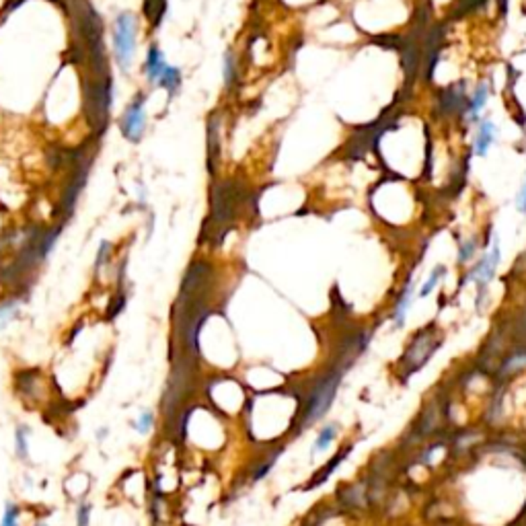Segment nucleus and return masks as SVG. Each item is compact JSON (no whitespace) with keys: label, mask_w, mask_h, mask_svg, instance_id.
<instances>
[{"label":"nucleus","mask_w":526,"mask_h":526,"mask_svg":"<svg viewBox=\"0 0 526 526\" xmlns=\"http://www.w3.org/2000/svg\"><path fill=\"white\" fill-rule=\"evenodd\" d=\"M35 526H45V525H35Z\"/></svg>","instance_id":"nucleus-23"},{"label":"nucleus","mask_w":526,"mask_h":526,"mask_svg":"<svg viewBox=\"0 0 526 526\" xmlns=\"http://www.w3.org/2000/svg\"><path fill=\"white\" fill-rule=\"evenodd\" d=\"M167 10V0H144V15L150 19L152 27H159Z\"/></svg>","instance_id":"nucleus-9"},{"label":"nucleus","mask_w":526,"mask_h":526,"mask_svg":"<svg viewBox=\"0 0 526 526\" xmlns=\"http://www.w3.org/2000/svg\"><path fill=\"white\" fill-rule=\"evenodd\" d=\"M19 516H21V508L17 504H6L2 518H0V526H19Z\"/></svg>","instance_id":"nucleus-15"},{"label":"nucleus","mask_w":526,"mask_h":526,"mask_svg":"<svg viewBox=\"0 0 526 526\" xmlns=\"http://www.w3.org/2000/svg\"><path fill=\"white\" fill-rule=\"evenodd\" d=\"M493 138H495V126H493L491 120H485V122H481L479 132L475 136V152H477V157H485L487 154L489 146L493 144Z\"/></svg>","instance_id":"nucleus-7"},{"label":"nucleus","mask_w":526,"mask_h":526,"mask_svg":"<svg viewBox=\"0 0 526 526\" xmlns=\"http://www.w3.org/2000/svg\"><path fill=\"white\" fill-rule=\"evenodd\" d=\"M516 204H518V210H520V212H525V214H526V185H525V189L520 191V196H518Z\"/></svg>","instance_id":"nucleus-22"},{"label":"nucleus","mask_w":526,"mask_h":526,"mask_svg":"<svg viewBox=\"0 0 526 526\" xmlns=\"http://www.w3.org/2000/svg\"><path fill=\"white\" fill-rule=\"evenodd\" d=\"M483 0H459V8L463 10H473L475 6H479Z\"/></svg>","instance_id":"nucleus-21"},{"label":"nucleus","mask_w":526,"mask_h":526,"mask_svg":"<svg viewBox=\"0 0 526 526\" xmlns=\"http://www.w3.org/2000/svg\"><path fill=\"white\" fill-rule=\"evenodd\" d=\"M487 97H489V90H487V85L481 83L477 90L473 93V97H471V101L467 103V115H469V120H477V115H479V111H481L483 107H485V103H487Z\"/></svg>","instance_id":"nucleus-8"},{"label":"nucleus","mask_w":526,"mask_h":526,"mask_svg":"<svg viewBox=\"0 0 526 526\" xmlns=\"http://www.w3.org/2000/svg\"><path fill=\"white\" fill-rule=\"evenodd\" d=\"M167 62H165V56L163 51L159 49V45H150L148 49V56H146V64H144V72H146V79L150 83H159V79L163 77V72L167 70Z\"/></svg>","instance_id":"nucleus-6"},{"label":"nucleus","mask_w":526,"mask_h":526,"mask_svg":"<svg viewBox=\"0 0 526 526\" xmlns=\"http://www.w3.org/2000/svg\"><path fill=\"white\" fill-rule=\"evenodd\" d=\"M475 249H477V241H475V239H469L467 243H463V247H461V251H459V262H469V260L475 255Z\"/></svg>","instance_id":"nucleus-17"},{"label":"nucleus","mask_w":526,"mask_h":526,"mask_svg":"<svg viewBox=\"0 0 526 526\" xmlns=\"http://www.w3.org/2000/svg\"><path fill=\"white\" fill-rule=\"evenodd\" d=\"M438 344L440 340H436V333L432 329H426V331L417 333L415 340L411 342L407 353H405V358H403V364L411 366V372L417 370L420 366L426 364V360H430V356L434 351L438 350Z\"/></svg>","instance_id":"nucleus-2"},{"label":"nucleus","mask_w":526,"mask_h":526,"mask_svg":"<svg viewBox=\"0 0 526 526\" xmlns=\"http://www.w3.org/2000/svg\"><path fill=\"white\" fill-rule=\"evenodd\" d=\"M337 424H329V426H325V428H321V432H319V436L314 440V446H312V454H317L319 450H325L333 438L337 436Z\"/></svg>","instance_id":"nucleus-12"},{"label":"nucleus","mask_w":526,"mask_h":526,"mask_svg":"<svg viewBox=\"0 0 526 526\" xmlns=\"http://www.w3.org/2000/svg\"><path fill=\"white\" fill-rule=\"evenodd\" d=\"M163 88H167L171 95H175L179 87H181V70L175 66H167V70L163 72V77L159 79V83Z\"/></svg>","instance_id":"nucleus-11"},{"label":"nucleus","mask_w":526,"mask_h":526,"mask_svg":"<svg viewBox=\"0 0 526 526\" xmlns=\"http://www.w3.org/2000/svg\"><path fill=\"white\" fill-rule=\"evenodd\" d=\"M17 310H19V303H4V305H0V327L6 325L15 317Z\"/></svg>","instance_id":"nucleus-18"},{"label":"nucleus","mask_w":526,"mask_h":526,"mask_svg":"<svg viewBox=\"0 0 526 526\" xmlns=\"http://www.w3.org/2000/svg\"><path fill=\"white\" fill-rule=\"evenodd\" d=\"M409 303H411V286H407L397 303V308H394V327H403L405 325V317H407V308H409Z\"/></svg>","instance_id":"nucleus-13"},{"label":"nucleus","mask_w":526,"mask_h":526,"mask_svg":"<svg viewBox=\"0 0 526 526\" xmlns=\"http://www.w3.org/2000/svg\"><path fill=\"white\" fill-rule=\"evenodd\" d=\"M497 263H500V247H497V243H493L491 251L485 253L481 257V262L477 263V265L471 269V273L467 276V280L477 282V286H479V301H481L485 286H487V284L491 282V278L495 276Z\"/></svg>","instance_id":"nucleus-5"},{"label":"nucleus","mask_w":526,"mask_h":526,"mask_svg":"<svg viewBox=\"0 0 526 526\" xmlns=\"http://www.w3.org/2000/svg\"><path fill=\"white\" fill-rule=\"evenodd\" d=\"M136 38H138V25L136 17L132 13H120L113 23V49H115V62L122 70H128L136 56Z\"/></svg>","instance_id":"nucleus-1"},{"label":"nucleus","mask_w":526,"mask_h":526,"mask_svg":"<svg viewBox=\"0 0 526 526\" xmlns=\"http://www.w3.org/2000/svg\"><path fill=\"white\" fill-rule=\"evenodd\" d=\"M152 426H154V413H152V411H148V409H144V411L138 415L136 424H134L136 432H138V434H142V436L150 434Z\"/></svg>","instance_id":"nucleus-14"},{"label":"nucleus","mask_w":526,"mask_h":526,"mask_svg":"<svg viewBox=\"0 0 526 526\" xmlns=\"http://www.w3.org/2000/svg\"><path fill=\"white\" fill-rule=\"evenodd\" d=\"M88 525H90V506H88V504H79V510H77V526Z\"/></svg>","instance_id":"nucleus-20"},{"label":"nucleus","mask_w":526,"mask_h":526,"mask_svg":"<svg viewBox=\"0 0 526 526\" xmlns=\"http://www.w3.org/2000/svg\"><path fill=\"white\" fill-rule=\"evenodd\" d=\"M222 72H224V83L230 85L232 79H234V58H232V54L224 56V68H222Z\"/></svg>","instance_id":"nucleus-19"},{"label":"nucleus","mask_w":526,"mask_h":526,"mask_svg":"<svg viewBox=\"0 0 526 526\" xmlns=\"http://www.w3.org/2000/svg\"><path fill=\"white\" fill-rule=\"evenodd\" d=\"M122 134L130 142H140L142 134L146 130V115H144V97H136L128 105V109L122 115Z\"/></svg>","instance_id":"nucleus-3"},{"label":"nucleus","mask_w":526,"mask_h":526,"mask_svg":"<svg viewBox=\"0 0 526 526\" xmlns=\"http://www.w3.org/2000/svg\"><path fill=\"white\" fill-rule=\"evenodd\" d=\"M444 273H446V267H444V265H438V267H436V269L432 271V276L428 278V282L424 284V288H422L420 296H428V294H430V292H432V290H434V288L438 286L440 280L444 278Z\"/></svg>","instance_id":"nucleus-16"},{"label":"nucleus","mask_w":526,"mask_h":526,"mask_svg":"<svg viewBox=\"0 0 526 526\" xmlns=\"http://www.w3.org/2000/svg\"><path fill=\"white\" fill-rule=\"evenodd\" d=\"M29 436H31V430L27 426H19L15 430V452L19 459L27 461L29 459Z\"/></svg>","instance_id":"nucleus-10"},{"label":"nucleus","mask_w":526,"mask_h":526,"mask_svg":"<svg viewBox=\"0 0 526 526\" xmlns=\"http://www.w3.org/2000/svg\"><path fill=\"white\" fill-rule=\"evenodd\" d=\"M337 385H340V374L335 376H327L314 391L310 394V399H308V415H307V422H312V420H317L319 415H323L325 411H327V407L331 405V401H333V394L337 391Z\"/></svg>","instance_id":"nucleus-4"}]
</instances>
